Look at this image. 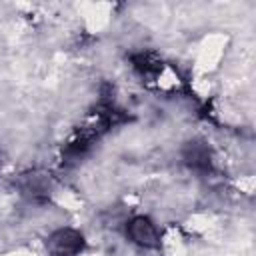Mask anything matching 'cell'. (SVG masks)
I'll list each match as a JSON object with an SVG mask.
<instances>
[{"label": "cell", "mask_w": 256, "mask_h": 256, "mask_svg": "<svg viewBox=\"0 0 256 256\" xmlns=\"http://www.w3.org/2000/svg\"><path fill=\"white\" fill-rule=\"evenodd\" d=\"M186 160L194 166V168H206L208 166V150L204 148V146H198V144H192L190 146V152L186 154Z\"/></svg>", "instance_id": "3957f363"}, {"label": "cell", "mask_w": 256, "mask_h": 256, "mask_svg": "<svg viewBox=\"0 0 256 256\" xmlns=\"http://www.w3.org/2000/svg\"><path fill=\"white\" fill-rule=\"evenodd\" d=\"M126 232H128V236L134 244L144 246V248H156L158 242H160L156 226L144 216H136L134 220H130Z\"/></svg>", "instance_id": "7a4b0ae2"}, {"label": "cell", "mask_w": 256, "mask_h": 256, "mask_svg": "<svg viewBox=\"0 0 256 256\" xmlns=\"http://www.w3.org/2000/svg\"><path fill=\"white\" fill-rule=\"evenodd\" d=\"M82 244H84L82 234H78L76 230H70V228L54 232L48 240V248L56 256H76L82 250Z\"/></svg>", "instance_id": "6da1fadb"}]
</instances>
